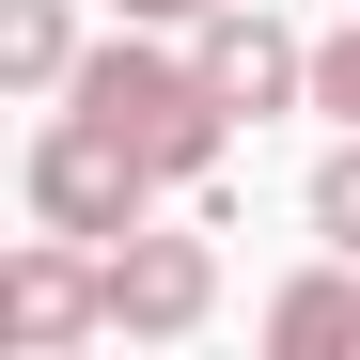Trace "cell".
Masks as SVG:
<instances>
[{"label":"cell","instance_id":"cell-1","mask_svg":"<svg viewBox=\"0 0 360 360\" xmlns=\"http://www.w3.org/2000/svg\"><path fill=\"white\" fill-rule=\"evenodd\" d=\"M63 94L94 110V126H126V141H141V157L172 172V188H204V172L235 157V110H219V79L188 63V47H157L141 16H126V32H110V47H94V63H79Z\"/></svg>","mask_w":360,"mask_h":360},{"label":"cell","instance_id":"cell-2","mask_svg":"<svg viewBox=\"0 0 360 360\" xmlns=\"http://www.w3.org/2000/svg\"><path fill=\"white\" fill-rule=\"evenodd\" d=\"M157 188H172V172H157L126 126H94L79 94L32 126V219H47V235H94V251H126V235L157 219Z\"/></svg>","mask_w":360,"mask_h":360},{"label":"cell","instance_id":"cell-3","mask_svg":"<svg viewBox=\"0 0 360 360\" xmlns=\"http://www.w3.org/2000/svg\"><path fill=\"white\" fill-rule=\"evenodd\" d=\"M188 63L219 79V110H235V126H266V110H297V94H314V32H282L266 0H219V16L188 32Z\"/></svg>","mask_w":360,"mask_h":360},{"label":"cell","instance_id":"cell-4","mask_svg":"<svg viewBox=\"0 0 360 360\" xmlns=\"http://www.w3.org/2000/svg\"><path fill=\"white\" fill-rule=\"evenodd\" d=\"M219 314V251H204V235H126V251H110V329H126V345H188Z\"/></svg>","mask_w":360,"mask_h":360},{"label":"cell","instance_id":"cell-5","mask_svg":"<svg viewBox=\"0 0 360 360\" xmlns=\"http://www.w3.org/2000/svg\"><path fill=\"white\" fill-rule=\"evenodd\" d=\"M0 329H16V345H79V329H110V251L32 219V251L0 266Z\"/></svg>","mask_w":360,"mask_h":360},{"label":"cell","instance_id":"cell-6","mask_svg":"<svg viewBox=\"0 0 360 360\" xmlns=\"http://www.w3.org/2000/svg\"><path fill=\"white\" fill-rule=\"evenodd\" d=\"M266 345H282V360H360V251L297 266V282L266 297Z\"/></svg>","mask_w":360,"mask_h":360},{"label":"cell","instance_id":"cell-7","mask_svg":"<svg viewBox=\"0 0 360 360\" xmlns=\"http://www.w3.org/2000/svg\"><path fill=\"white\" fill-rule=\"evenodd\" d=\"M79 63H94V47H79L63 0H0V79H16V94H63Z\"/></svg>","mask_w":360,"mask_h":360},{"label":"cell","instance_id":"cell-8","mask_svg":"<svg viewBox=\"0 0 360 360\" xmlns=\"http://www.w3.org/2000/svg\"><path fill=\"white\" fill-rule=\"evenodd\" d=\"M314 235H329V251H360V126L314 157Z\"/></svg>","mask_w":360,"mask_h":360},{"label":"cell","instance_id":"cell-9","mask_svg":"<svg viewBox=\"0 0 360 360\" xmlns=\"http://www.w3.org/2000/svg\"><path fill=\"white\" fill-rule=\"evenodd\" d=\"M314 110H345V126H360V16L314 32Z\"/></svg>","mask_w":360,"mask_h":360},{"label":"cell","instance_id":"cell-10","mask_svg":"<svg viewBox=\"0 0 360 360\" xmlns=\"http://www.w3.org/2000/svg\"><path fill=\"white\" fill-rule=\"evenodd\" d=\"M110 16H141V32H204L219 0H110Z\"/></svg>","mask_w":360,"mask_h":360}]
</instances>
